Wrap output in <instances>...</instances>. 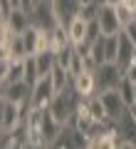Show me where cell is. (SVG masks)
<instances>
[{
    "instance_id": "obj_11",
    "label": "cell",
    "mask_w": 136,
    "mask_h": 149,
    "mask_svg": "<svg viewBox=\"0 0 136 149\" xmlns=\"http://www.w3.org/2000/svg\"><path fill=\"white\" fill-rule=\"evenodd\" d=\"M72 87H74V92L79 97H92V95L99 92V87H97V74L92 70H84L77 77H72Z\"/></svg>"
},
{
    "instance_id": "obj_22",
    "label": "cell",
    "mask_w": 136,
    "mask_h": 149,
    "mask_svg": "<svg viewBox=\"0 0 136 149\" xmlns=\"http://www.w3.org/2000/svg\"><path fill=\"white\" fill-rule=\"evenodd\" d=\"M124 80L136 82V60H134L131 65H126V67H124Z\"/></svg>"
},
{
    "instance_id": "obj_2",
    "label": "cell",
    "mask_w": 136,
    "mask_h": 149,
    "mask_svg": "<svg viewBox=\"0 0 136 149\" xmlns=\"http://www.w3.org/2000/svg\"><path fill=\"white\" fill-rule=\"evenodd\" d=\"M89 55L94 57L97 65L104 62H116V55H119V35H101L92 42Z\"/></svg>"
},
{
    "instance_id": "obj_19",
    "label": "cell",
    "mask_w": 136,
    "mask_h": 149,
    "mask_svg": "<svg viewBox=\"0 0 136 149\" xmlns=\"http://www.w3.org/2000/svg\"><path fill=\"white\" fill-rule=\"evenodd\" d=\"M37 35H40V27H37V25H30L25 32H22V37H25V47H27V55H35V52H37Z\"/></svg>"
},
{
    "instance_id": "obj_14",
    "label": "cell",
    "mask_w": 136,
    "mask_h": 149,
    "mask_svg": "<svg viewBox=\"0 0 136 149\" xmlns=\"http://www.w3.org/2000/svg\"><path fill=\"white\" fill-rule=\"evenodd\" d=\"M134 47H136V42L121 30L119 32V55H116V65H119L121 70H124L126 65L134 62Z\"/></svg>"
},
{
    "instance_id": "obj_1",
    "label": "cell",
    "mask_w": 136,
    "mask_h": 149,
    "mask_svg": "<svg viewBox=\"0 0 136 149\" xmlns=\"http://www.w3.org/2000/svg\"><path fill=\"white\" fill-rule=\"evenodd\" d=\"M79 102H82V97L74 92L72 85H69V87H64V90L55 92L52 102H50L47 107H50V112H52L62 124H69L72 117H74V112H77V107H79Z\"/></svg>"
},
{
    "instance_id": "obj_15",
    "label": "cell",
    "mask_w": 136,
    "mask_h": 149,
    "mask_svg": "<svg viewBox=\"0 0 136 149\" xmlns=\"http://www.w3.org/2000/svg\"><path fill=\"white\" fill-rule=\"evenodd\" d=\"M67 32H69V40L72 45H79V42H87V32H89V20H84L82 15L72 17L67 25Z\"/></svg>"
},
{
    "instance_id": "obj_17",
    "label": "cell",
    "mask_w": 136,
    "mask_h": 149,
    "mask_svg": "<svg viewBox=\"0 0 136 149\" xmlns=\"http://www.w3.org/2000/svg\"><path fill=\"white\" fill-rule=\"evenodd\" d=\"M35 65H37V72H40V77H45V74H52L55 65H57V55H55L52 50L37 52V55H35Z\"/></svg>"
},
{
    "instance_id": "obj_16",
    "label": "cell",
    "mask_w": 136,
    "mask_h": 149,
    "mask_svg": "<svg viewBox=\"0 0 136 149\" xmlns=\"http://www.w3.org/2000/svg\"><path fill=\"white\" fill-rule=\"evenodd\" d=\"M5 22H8V25H10L12 30H15V32H20V35H22V32H25L27 27L32 25L30 10H27V8H15V10H12V15L8 17Z\"/></svg>"
},
{
    "instance_id": "obj_4",
    "label": "cell",
    "mask_w": 136,
    "mask_h": 149,
    "mask_svg": "<svg viewBox=\"0 0 136 149\" xmlns=\"http://www.w3.org/2000/svg\"><path fill=\"white\" fill-rule=\"evenodd\" d=\"M30 17H32V25L52 30L57 25V17H55V10H52V0H35L30 8Z\"/></svg>"
},
{
    "instance_id": "obj_26",
    "label": "cell",
    "mask_w": 136,
    "mask_h": 149,
    "mask_svg": "<svg viewBox=\"0 0 136 149\" xmlns=\"http://www.w3.org/2000/svg\"><path fill=\"white\" fill-rule=\"evenodd\" d=\"M104 3H106V5H119L121 0H104ZM104 3H101V5H104Z\"/></svg>"
},
{
    "instance_id": "obj_23",
    "label": "cell",
    "mask_w": 136,
    "mask_h": 149,
    "mask_svg": "<svg viewBox=\"0 0 136 149\" xmlns=\"http://www.w3.org/2000/svg\"><path fill=\"white\" fill-rule=\"evenodd\" d=\"M124 32H126V35H129V37H131V40H134V42H136V20H131V22H129V25H126V27H124Z\"/></svg>"
},
{
    "instance_id": "obj_28",
    "label": "cell",
    "mask_w": 136,
    "mask_h": 149,
    "mask_svg": "<svg viewBox=\"0 0 136 149\" xmlns=\"http://www.w3.org/2000/svg\"><path fill=\"white\" fill-rule=\"evenodd\" d=\"M79 3H82V5H87V3H94V0H79Z\"/></svg>"
},
{
    "instance_id": "obj_21",
    "label": "cell",
    "mask_w": 136,
    "mask_h": 149,
    "mask_svg": "<svg viewBox=\"0 0 136 149\" xmlns=\"http://www.w3.org/2000/svg\"><path fill=\"white\" fill-rule=\"evenodd\" d=\"M99 10H101V3H87V5H82V10H79V15L84 17V20H97V17H99Z\"/></svg>"
},
{
    "instance_id": "obj_25",
    "label": "cell",
    "mask_w": 136,
    "mask_h": 149,
    "mask_svg": "<svg viewBox=\"0 0 136 149\" xmlns=\"http://www.w3.org/2000/svg\"><path fill=\"white\" fill-rule=\"evenodd\" d=\"M121 3H126L129 8H134V10H136V0H121Z\"/></svg>"
},
{
    "instance_id": "obj_24",
    "label": "cell",
    "mask_w": 136,
    "mask_h": 149,
    "mask_svg": "<svg viewBox=\"0 0 136 149\" xmlns=\"http://www.w3.org/2000/svg\"><path fill=\"white\" fill-rule=\"evenodd\" d=\"M129 114L134 117V122H136V102H134V104H129Z\"/></svg>"
},
{
    "instance_id": "obj_3",
    "label": "cell",
    "mask_w": 136,
    "mask_h": 149,
    "mask_svg": "<svg viewBox=\"0 0 136 149\" xmlns=\"http://www.w3.org/2000/svg\"><path fill=\"white\" fill-rule=\"evenodd\" d=\"M94 74H97V87H99V92L119 90L121 82H124V70H121L116 62H104V65H99Z\"/></svg>"
},
{
    "instance_id": "obj_7",
    "label": "cell",
    "mask_w": 136,
    "mask_h": 149,
    "mask_svg": "<svg viewBox=\"0 0 136 149\" xmlns=\"http://www.w3.org/2000/svg\"><path fill=\"white\" fill-rule=\"evenodd\" d=\"M99 27H101V35H119L121 30H124V25H121L119 20V13H116V5H101L99 10Z\"/></svg>"
},
{
    "instance_id": "obj_27",
    "label": "cell",
    "mask_w": 136,
    "mask_h": 149,
    "mask_svg": "<svg viewBox=\"0 0 136 149\" xmlns=\"http://www.w3.org/2000/svg\"><path fill=\"white\" fill-rule=\"evenodd\" d=\"M12 5H15V8H22V0H12Z\"/></svg>"
},
{
    "instance_id": "obj_6",
    "label": "cell",
    "mask_w": 136,
    "mask_h": 149,
    "mask_svg": "<svg viewBox=\"0 0 136 149\" xmlns=\"http://www.w3.org/2000/svg\"><path fill=\"white\" fill-rule=\"evenodd\" d=\"M55 85H52V77L50 74H45V77H40V80L32 85V95H30V102H32V107H47L50 102H52V97H55Z\"/></svg>"
},
{
    "instance_id": "obj_29",
    "label": "cell",
    "mask_w": 136,
    "mask_h": 149,
    "mask_svg": "<svg viewBox=\"0 0 136 149\" xmlns=\"http://www.w3.org/2000/svg\"><path fill=\"white\" fill-rule=\"evenodd\" d=\"M134 102H136V82H134Z\"/></svg>"
},
{
    "instance_id": "obj_12",
    "label": "cell",
    "mask_w": 136,
    "mask_h": 149,
    "mask_svg": "<svg viewBox=\"0 0 136 149\" xmlns=\"http://www.w3.org/2000/svg\"><path fill=\"white\" fill-rule=\"evenodd\" d=\"M25 60L27 57H8V67L0 70V82H17L25 80Z\"/></svg>"
},
{
    "instance_id": "obj_20",
    "label": "cell",
    "mask_w": 136,
    "mask_h": 149,
    "mask_svg": "<svg viewBox=\"0 0 136 149\" xmlns=\"http://www.w3.org/2000/svg\"><path fill=\"white\" fill-rule=\"evenodd\" d=\"M25 80L30 85H35L40 80V72H37V65H35V55H27V60H25Z\"/></svg>"
},
{
    "instance_id": "obj_13",
    "label": "cell",
    "mask_w": 136,
    "mask_h": 149,
    "mask_svg": "<svg viewBox=\"0 0 136 149\" xmlns=\"http://www.w3.org/2000/svg\"><path fill=\"white\" fill-rule=\"evenodd\" d=\"M114 122H116V129H119L121 139H124V147H136V122L129 114V109L119 119H114Z\"/></svg>"
},
{
    "instance_id": "obj_18",
    "label": "cell",
    "mask_w": 136,
    "mask_h": 149,
    "mask_svg": "<svg viewBox=\"0 0 136 149\" xmlns=\"http://www.w3.org/2000/svg\"><path fill=\"white\" fill-rule=\"evenodd\" d=\"M50 37H52V52H59V50H64V47L72 45L67 25H55L52 30H50Z\"/></svg>"
},
{
    "instance_id": "obj_9",
    "label": "cell",
    "mask_w": 136,
    "mask_h": 149,
    "mask_svg": "<svg viewBox=\"0 0 136 149\" xmlns=\"http://www.w3.org/2000/svg\"><path fill=\"white\" fill-rule=\"evenodd\" d=\"M52 10L57 17V25H69V20L79 15L82 3L79 0H52Z\"/></svg>"
},
{
    "instance_id": "obj_8",
    "label": "cell",
    "mask_w": 136,
    "mask_h": 149,
    "mask_svg": "<svg viewBox=\"0 0 136 149\" xmlns=\"http://www.w3.org/2000/svg\"><path fill=\"white\" fill-rule=\"evenodd\" d=\"M32 95V85L27 80H17V82H5L3 85V100L15 102V104H22L27 102Z\"/></svg>"
},
{
    "instance_id": "obj_5",
    "label": "cell",
    "mask_w": 136,
    "mask_h": 149,
    "mask_svg": "<svg viewBox=\"0 0 136 149\" xmlns=\"http://www.w3.org/2000/svg\"><path fill=\"white\" fill-rule=\"evenodd\" d=\"M20 124H25V122H22L20 104L3 100V104H0V132H3V134H10V132H15Z\"/></svg>"
},
{
    "instance_id": "obj_10",
    "label": "cell",
    "mask_w": 136,
    "mask_h": 149,
    "mask_svg": "<svg viewBox=\"0 0 136 149\" xmlns=\"http://www.w3.org/2000/svg\"><path fill=\"white\" fill-rule=\"evenodd\" d=\"M99 95H101V100H104V107H106L109 119H119L121 114L129 109V104L124 102V97H121L119 90H106V92H99Z\"/></svg>"
}]
</instances>
